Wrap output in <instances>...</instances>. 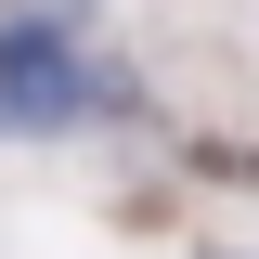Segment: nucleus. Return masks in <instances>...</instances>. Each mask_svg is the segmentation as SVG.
<instances>
[{
	"label": "nucleus",
	"instance_id": "1",
	"mask_svg": "<svg viewBox=\"0 0 259 259\" xmlns=\"http://www.w3.org/2000/svg\"><path fill=\"white\" fill-rule=\"evenodd\" d=\"M130 117V78L65 26V13H0V143H65V130Z\"/></svg>",
	"mask_w": 259,
	"mask_h": 259
}]
</instances>
